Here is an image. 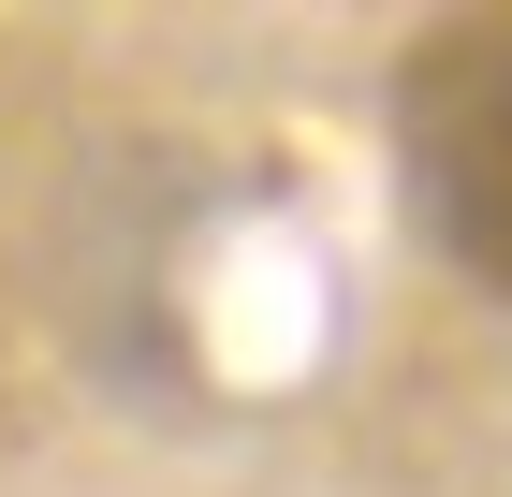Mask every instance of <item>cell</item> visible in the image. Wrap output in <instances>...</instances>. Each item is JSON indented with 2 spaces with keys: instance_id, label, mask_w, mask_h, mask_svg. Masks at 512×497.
Returning a JSON list of instances; mask_svg holds the SVG:
<instances>
[{
  "instance_id": "cell-1",
  "label": "cell",
  "mask_w": 512,
  "mask_h": 497,
  "mask_svg": "<svg viewBox=\"0 0 512 497\" xmlns=\"http://www.w3.org/2000/svg\"><path fill=\"white\" fill-rule=\"evenodd\" d=\"M395 191L425 220V249L469 278L483 307H512V15H425L381 74Z\"/></svg>"
}]
</instances>
